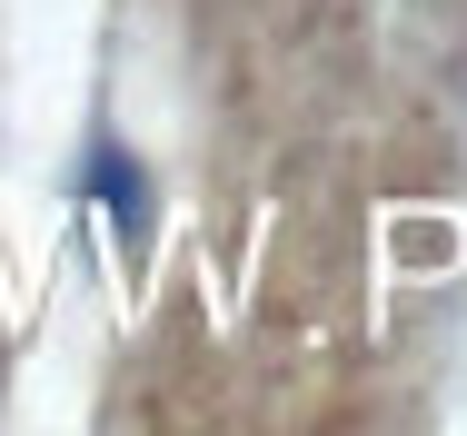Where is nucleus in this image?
Listing matches in <instances>:
<instances>
[{
    "instance_id": "obj_1",
    "label": "nucleus",
    "mask_w": 467,
    "mask_h": 436,
    "mask_svg": "<svg viewBox=\"0 0 467 436\" xmlns=\"http://www.w3.org/2000/svg\"><path fill=\"white\" fill-rule=\"evenodd\" d=\"M80 208L99 218V238H109L119 259H140V248L160 238V188H150V169H140L130 139L99 129L90 149H80Z\"/></svg>"
}]
</instances>
